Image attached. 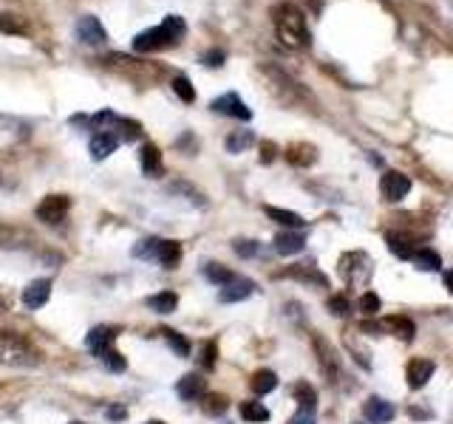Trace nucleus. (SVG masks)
Wrapping results in <instances>:
<instances>
[{"label":"nucleus","mask_w":453,"mask_h":424,"mask_svg":"<svg viewBox=\"0 0 453 424\" xmlns=\"http://www.w3.org/2000/svg\"><path fill=\"white\" fill-rule=\"evenodd\" d=\"M340 277L349 283V286H363L368 283V277H372V258H368L365 252H346L340 258Z\"/></svg>","instance_id":"nucleus-4"},{"label":"nucleus","mask_w":453,"mask_h":424,"mask_svg":"<svg viewBox=\"0 0 453 424\" xmlns=\"http://www.w3.org/2000/svg\"><path fill=\"white\" fill-rule=\"evenodd\" d=\"M51 297V280H31L23 291V303L29 309H43Z\"/></svg>","instance_id":"nucleus-18"},{"label":"nucleus","mask_w":453,"mask_h":424,"mask_svg":"<svg viewBox=\"0 0 453 424\" xmlns=\"http://www.w3.org/2000/svg\"><path fill=\"white\" fill-rule=\"evenodd\" d=\"M204 402H201V407H204V413L207 416H221L224 410H227V396H221V393H204L201 396Z\"/></svg>","instance_id":"nucleus-37"},{"label":"nucleus","mask_w":453,"mask_h":424,"mask_svg":"<svg viewBox=\"0 0 453 424\" xmlns=\"http://www.w3.org/2000/svg\"><path fill=\"white\" fill-rule=\"evenodd\" d=\"M173 91H176V97L182 99V102H196V88H193V82L187 79V76H176L173 79Z\"/></svg>","instance_id":"nucleus-39"},{"label":"nucleus","mask_w":453,"mask_h":424,"mask_svg":"<svg viewBox=\"0 0 453 424\" xmlns=\"http://www.w3.org/2000/svg\"><path fill=\"white\" fill-rule=\"evenodd\" d=\"M275 150H278V147H275L272 142H264V145H261V161L269 164V161L275 158Z\"/></svg>","instance_id":"nucleus-46"},{"label":"nucleus","mask_w":453,"mask_h":424,"mask_svg":"<svg viewBox=\"0 0 453 424\" xmlns=\"http://www.w3.org/2000/svg\"><path fill=\"white\" fill-rule=\"evenodd\" d=\"M255 145V133L253 131H232L227 136V150L230 153H244L246 147H253Z\"/></svg>","instance_id":"nucleus-31"},{"label":"nucleus","mask_w":453,"mask_h":424,"mask_svg":"<svg viewBox=\"0 0 453 424\" xmlns=\"http://www.w3.org/2000/svg\"><path fill=\"white\" fill-rule=\"evenodd\" d=\"M255 291V283L253 280H246V277H235L232 283H227V286H221V291H218V300L221 303H241V300H246Z\"/></svg>","instance_id":"nucleus-16"},{"label":"nucleus","mask_w":453,"mask_h":424,"mask_svg":"<svg viewBox=\"0 0 453 424\" xmlns=\"http://www.w3.org/2000/svg\"><path fill=\"white\" fill-rule=\"evenodd\" d=\"M145 424H164V421H159V418H150V421H145Z\"/></svg>","instance_id":"nucleus-49"},{"label":"nucleus","mask_w":453,"mask_h":424,"mask_svg":"<svg viewBox=\"0 0 453 424\" xmlns=\"http://www.w3.org/2000/svg\"><path fill=\"white\" fill-rule=\"evenodd\" d=\"M292 396H295V402H298L301 410H312L315 413V407H317V391L309 385V382H298V385L292 388Z\"/></svg>","instance_id":"nucleus-25"},{"label":"nucleus","mask_w":453,"mask_h":424,"mask_svg":"<svg viewBox=\"0 0 453 424\" xmlns=\"http://www.w3.org/2000/svg\"><path fill=\"white\" fill-rule=\"evenodd\" d=\"M303 246H306L303 232H280V235H275V252L278 254H298V252H303Z\"/></svg>","instance_id":"nucleus-22"},{"label":"nucleus","mask_w":453,"mask_h":424,"mask_svg":"<svg viewBox=\"0 0 453 424\" xmlns=\"http://www.w3.org/2000/svg\"><path fill=\"white\" fill-rule=\"evenodd\" d=\"M272 26H275V34L280 40V46L292 49V51H301L312 42L306 17L295 3H278L272 9Z\"/></svg>","instance_id":"nucleus-1"},{"label":"nucleus","mask_w":453,"mask_h":424,"mask_svg":"<svg viewBox=\"0 0 453 424\" xmlns=\"http://www.w3.org/2000/svg\"><path fill=\"white\" fill-rule=\"evenodd\" d=\"M176 393H179V399H184V402H196V399H201L204 393H207V379L198 376V373H187V376L179 379Z\"/></svg>","instance_id":"nucleus-14"},{"label":"nucleus","mask_w":453,"mask_h":424,"mask_svg":"<svg viewBox=\"0 0 453 424\" xmlns=\"http://www.w3.org/2000/svg\"><path fill=\"white\" fill-rule=\"evenodd\" d=\"M363 416H365L368 424H388V421H394L397 407L391 402L380 399V396H372V399L363 405Z\"/></svg>","instance_id":"nucleus-12"},{"label":"nucleus","mask_w":453,"mask_h":424,"mask_svg":"<svg viewBox=\"0 0 453 424\" xmlns=\"http://www.w3.org/2000/svg\"><path fill=\"white\" fill-rule=\"evenodd\" d=\"M113 339H116V331L111 328V325H97V328H91L88 331V336H86V345L97 354V357H102L105 351H111L113 348Z\"/></svg>","instance_id":"nucleus-17"},{"label":"nucleus","mask_w":453,"mask_h":424,"mask_svg":"<svg viewBox=\"0 0 453 424\" xmlns=\"http://www.w3.org/2000/svg\"><path fill=\"white\" fill-rule=\"evenodd\" d=\"M139 164H142V173L148 176V179H159L161 176V170H164V164H161V153H159V147L156 145H142V150H139Z\"/></svg>","instance_id":"nucleus-20"},{"label":"nucleus","mask_w":453,"mask_h":424,"mask_svg":"<svg viewBox=\"0 0 453 424\" xmlns=\"http://www.w3.org/2000/svg\"><path fill=\"white\" fill-rule=\"evenodd\" d=\"M264 74L272 79V88H275V94L286 102V105H295V102H301V99H306V91L301 88V85L289 76V74H283V71H278V68H272V65H267L264 68Z\"/></svg>","instance_id":"nucleus-5"},{"label":"nucleus","mask_w":453,"mask_h":424,"mask_svg":"<svg viewBox=\"0 0 453 424\" xmlns=\"http://www.w3.org/2000/svg\"><path fill=\"white\" fill-rule=\"evenodd\" d=\"M414 263H417V269H425V272H439V269H442V258H439L434 249H428V246L417 249Z\"/></svg>","instance_id":"nucleus-30"},{"label":"nucleus","mask_w":453,"mask_h":424,"mask_svg":"<svg viewBox=\"0 0 453 424\" xmlns=\"http://www.w3.org/2000/svg\"><path fill=\"white\" fill-rule=\"evenodd\" d=\"M108 418L111 421H122V418H128V410L125 407H108Z\"/></svg>","instance_id":"nucleus-47"},{"label":"nucleus","mask_w":453,"mask_h":424,"mask_svg":"<svg viewBox=\"0 0 453 424\" xmlns=\"http://www.w3.org/2000/svg\"><path fill=\"white\" fill-rule=\"evenodd\" d=\"M326 309L332 311V314H337V317H346V314L351 311V303H349L346 294H332V297L326 300Z\"/></svg>","instance_id":"nucleus-41"},{"label":"nucleus","mask_w":453,"mask_h":424,"mask_svg":"<svg viewBox=\"0 0 453 424\" xmlns=\"http://www.w3.org/2000/svg\"><path fill=\"white\" fill-rule=\"evenodd\" d=\"M216 359H218V345H216V343H204V345H201V357H198L201 368L213 370V368H216Z\"/></svg>","instance_id":"nucleus-42"},{"label":"nucleus","mask_w":453,"mask_h":424,"mask_svg":"<svg viewBox=\"0 0 453 424\" xmlns=\"http://www.w3.org/2000/svg\"><path fill=\"white\" fill-rule=\"evenodd\" d=\"M315 158H317V150L312 145H306V142L286 147V161L295 164V167H309V164H315Z\"/></svg>","instance_id":"nucleus-23"},{"label":"nucleus","mask_w":453,"mask_h":424,"mask_svg":"<svg viewBox=\"0 0 453 424\" xmlns=\"http://www.w3.org/2000/svg\"><path fill=\"white\" fill-rule=\"evenodd\" d=\"M71 209V198L68 195H46L37 204V218L43 224H63Z\"/></svg>","instance_id":"nucleus-7"},{"label":"nucleus","mask_w":453,"mask_h":424,"mask_svg":"<svg viewBox=\"0 0 453 424\" xmlns=\"http://www.w3.org/2000/svg\"><path fill=\"white\" fill-rule=\"evenodd\" d=\"M241 418L244 421H269V410L264 407V402H241Z\"/></svg>","instance_id":"nucleus-34"},{"label":"nucleus","mask_w":453,"mask_h":424,"mask_svg":"<svg viewBox=\"0 0 453 424\" xmlns=\"http://www.w3.org/2000/svg\"><path fill=\"white\" fill-rule=\"evenodd\" d=\"M411 193V179L399 170H386L383 179H380V195L388 201V204H397L402 201L405 195Z\"/></svg>","instance_id":"nucleus-8"},{"label":"nucleus","mask_w":453,"mask_h":424,"mask_svg":"<svg viewBox=\"0 0 453 424\" xmlns=\"http://www.w3.org/2000/svg\"><path fill=\"white\" fill-rule=\"evenodd\" d=\"M0 31L3 34H29V23L20 15H0Z\"/></svg>","instance_id":"nucleus-35"},{"label":"nucleus","mask_w":453,"mask_h":424,"mask_svg":"<svg viewBox=\"0 0 453 424\" xmlns=\"http://www.w3.org/2000/svg\"><path fill=\"white\" fill-rule=\"evenodd\" d=\"M116 136H119V142H136L142 136V124L134 122V119H119L116 122Z\"/></svg>","instance_id":"nucleus-36"},{"label":"nucleus","mask_w":453,"mask_h":424,"mask_svg":"<svg viewBox=\"0 0 453 424\" xmlns=\"http://www.w3.org/2000/svg\"><path fill=\"white\" fill-rule=\"evenodd\" d=\"M286 424H315V413L312 410H298Z\"/></svg>","instance_id":"nucleus-44"},{"label":"nucleus","mask_w":453,"mask_h":424,"mask_svg":"<svg viewBox=\"0 0 453 424\" xmlns=\"http://www.w3.org/2000/svg\"><path fill=\"white\" fill-rule=\"evenodd\" d=\"M100 359H102V365H105V368H108L111 373H122V370L128 368V359L122 357L119 351H113V348H111V351H105V354L100 357Z\"/></svg>","instance_id":"nucleus-40"},{"label":"nucleus","mask_w":453,"mask_h":424,"mask_svg":"<svg viewBox=\"0 0 453 424\" xmlns=\"http://www.w3.org/2000/svg\"><path fill=\"white\" fill-rule=\"evenodd\" d=\"M176 306H179V297L173 291H159V294L148 297V309L156 314H173Z\"/></svg>","instance_id":"nucleus-24"},{"label":"nucleus","mask_w":453,"mask_h":424,"mask_svg":"<svg viewBox=\"0 0 453 424\" xmlns=\"http://www.w3.org/2000/svg\"><path fill=\"white\" fill-rule=\"evenodd\" d=\"M116 145H119L116 131H100V133H94V139H91V158L94 161L108 158L116 150Z\"/></svg>","instance_id":"nucleus-21"},{"label":"nucleus","mask_w":453,"mask_h":424,"mask_svg":"<svg viewBox=\"0 0 453 424\" xmlns=\"http://www.w3.org/2000/svg\"><path fill=\"white\" fill-rule=\"evenodd\" d=\"M357 309L365 314V317H374L380 309H383V300L374 294V291H363L360 294V300H357Z\"/></svg>","instance_id":"nucleus-38"},{"label":"nucleus","mask_w":453,"mask_h":424,"mask_svg":"<svg viewBox=\"0 0 453 424\" xmlns=\"http://www.w3.org/2000/svg\"><path fill=\"white\" fill-rule=\"evenodd\" d=\"M250 388H253L258 396L272 393V391L278 388V376H275L272 370H255V373H253V379H250Z\"/></svg>","instance_id":"nucleus-27"},{"label":"nucleus","mask_w":453,"mask_h":424,"mask_svg":"<svg viewBox=\"0 0 453 424\" xmlns=\"http://www.w3.org/2000/svg\"><path fill=\"white\" fill-rule=\"evenodd\" d=\"M37 362H40V351L29 343V339H23L12 331H0V365L34 368Z\"/></svg>","instance_id":"nucleus-3"},{"label":"nucleus","mask_w":453,"mask_h":424,"mask_svg":"<svg viewBox=\"0 0 453 424\" xmlns=\"http://www.w3.org/2000/svg\"><path fill=\"white\" fill-rule=\"evenodd\" d=\"M216 113H221V116H232V119H241V122H250L253 119V111L244 105V99L238 97V94H221L218 99H213V105H210Z\"/></svg>","instance_id":"nucleus-10"},{"label":"nucleus","mask_w":453,"mask_h":424,"mask_svg":"<svg viewBox=\"0 0 453 424\" xmlns=\"http://www.w3.org/2000/svg\"><path fill=\"white\" fill-rule=\"evenodd\" d=\"M442 280H445V288L453 294V269H447V272L442 275Z\"/></svg>","instance_id":"nucleus-48"},{"label":"nucleus","mask_w":453,"mask_h":424,"mask_svg":"<svg viewBox=\"0 0 453 424\" xmlns=\"http://www.w3.org/2000/svg\"><path fill=\"white\" fill-rule=\"evenodd\" d=\"M159 249H161V238H145L131 249V254L134 258H142V261H156Z\"/></svg>","instance_id":"nucleus-29"},{"label":"nucleus","mask_w":453,"mask_h":424,"mask_svg":"<svg viewBox=\"0 0 453 424\" xmlns=\"http://www.w3.org/2000/svg\"><path fill=\"white\" fill-rule=\"evenodd\" d=\"M201 63L210 65V68H218V65H224V51H210V54H204Z\"/></svg>","instance_id":"nucleus-45"},{"label":"nucleus","mask_w":453,"mask_h":424,"mask_svg":"<svg viewBox=\"0 0 453 424\" xmlns=\"http://www.w3.org/2000/svg\"><path fill=\"white\" fill-rule=\"evenodd\" d=\"M380 325H383V331H386V334H391V336L402 339V343H414V336H417V325L411 323L408 317H402V314L386 317Z\"/></svg>","instance_id":"nucleus-15"},{"label":"nucleus","mask_w":453,"mask_h":424,"mask_svg":"<svg viewBox=\"0 0 453 424\" xmlns=\"http://www.w3.org/2000/svg\"><path fill=\"white\" fill-rule=\"evenodd\" d=\"M161 336H164V343L173 348L176 357H190V343H187V336H182V334L173 331V328H164Z\"/></svg>","instance_id":"nucleus-32"},{"label":"nucleus","mask_w":453,"mask_h":424,"mask_svg":"<svg viewBox=\"0 0 453 424\" xmlns=\"http://www.w3.org/2000/svg\"><path fill=\"white\" fill-rule=\"evenodd\" d=\"M278 277H292V280L312 283V286H326V283H328L326 275L317 272V266H312V263H295V266H289V269H283Z\"/></svg>","instance_id":"nucleus-19"},{"label":"nucleus","mask_w":453,"mask_h":424,"mask_svg":"<svg viewBox=\"0 0 453 424\" xmlns=\"http://www.w3.org/2000/svg\"><path fill=\"white\" fill-rule=\"evenodd\" d=\"M264 212H267V215H269L272 221H278V224H283V227H289V229H301V227H303V218L298 215V212L278 209V206H267Z\"/></svg>","instance_id":"nucleus-28"},{"label":"nucleus","mask_w":453,"mask_h":424,"mask_svg":"<svg viewBox=\"0 0 453 424\" xmlns=\"http://www.w3.org/2000/svg\"><path fill=\"white\" fill-rule=\"evenodd\" d=\"M77 40L82 42V46H105L108 31L94 15H86V17L77 20Z\"/></svg>","instance_id":"nucleus-9"},{"label":"nucleus","mask_w":453,"mask_h":424,"mask_svg":"<svg viewBox=\"0 0 453 424\" xmlns=\"http://www.w3.org/2000/svg\"><path fill=\"white\" fill-rule=\"evenodd\" d=\"M71 424H82V421H71Z\"/></svg>","instance_id":"nucleus-50"},{"label":"nucleus","mask_w":453,"mask_h":424,"mask_svg":"<svg viewBox=\"0 0 453 424\" xmlns=\"http://www.w3.org/2000/svg\"><path fill=\"white\" fill-rule=\"evenodd\" d=\"M386 246H388L391 254H397L399 261H414V254H417V240L411 235H405V232H388Z\"/></svg>","instance_id":"nucleus-13"},{"label":"nucleus","mask_w":453,"mask_h":424,"mask_svg":"<svg viewBox=\"0 0 453 424\" xmlns=\"http://www.w3.org/2000/svg\"><path fill=\"white\" fill-rule=\"evenodd\" d=\"M312 345H315V351H317V362H320L323 376H326L328 382H337V376H340V362H337V354H335L332 343H328L326 336H320V334H312Z\"/></svg>","instance_id":"nucleus-6"},{"label":"nucleus","mask_w":453,"mask_h":424,"mask_svg":"<svg viewBox=\"0 0 453 424\" xmlns=\"http://www.w3.org/2000/svg\"><path fill=\"white\" fill-rule=\"evenodd\" d=\"M434 370H436V365H434L431 359H422V357L411 359V362H408V368H405L408 388H411V391H422V388L428 385V382H431Z\"/></svg>","instance_id":"nucleus-11"},{"label":"nucleus","mask_w":453,"mask_h":424,"mask_svg":"<svg viewBox=\"0 0 453 424\" xmlns=\"http://www.w3.org/2000/svg\"><path fill=\"white\" fill-rule=\"evenodd\" d=\"M204 277H207L210 283H216L218 288L235 280V275H232L227 266H221V263H207V266H204Z\"/></svg>","instance_id":"nucleus-33"},{"label":"nucleus","mask_w":453,"mask_h":424,"mask_svg":"<svg viewBox=\"0 0 453 424\" xmlns=\"http://www.w3.org/2000/svg\"><path fill=\"white\" fill-rule=\"evenodd\" d=\"M164 269H176L179 261H182V246L176 240H161V249H159V258H156Z\"/></svg>","instance_id":"nucleus-26"},{"label":"nucleus","mask_w":453,"mask_h":424,"mask_svg":"<svg viewBox=\"0 0 453 424\" xmlns=\"http://www.w3.org/2000/svg\"><path fill=\"white\" fill-rule=\"evenodd\" d=\"M187 34V23L179 15H168L161 20V26H153L142 34L134 37V51L139 54H150V51H161V49H173L176 42Z\"/></svg>","instance_id":"nucleus-2"},{"label":"nucleus","mask_w":453,"mask_h":424,"mask_svg":"<svg viewBox=\"0 0 453 424\" xmlns=\"http://www.w3.org/2000/svg\"><path fill=\"white\" fill-rule=\"evenodd\" d=\"M232 249H235L238 258H255V254H258V243L255 240H235Z\"/></svg>","instance_id":"nucleus-43"}]
</instances>
